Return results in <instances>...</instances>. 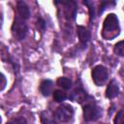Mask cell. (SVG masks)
Returning <instances> with one entry per match:
<instances>
[{
	"mask_svg": "<svg viewBox=\"0 0 124 124\" xmlns=\"http://www.w3.org/2000/svg\"><path fill=\"white\" fill-rule=\"evenodd\" d=\"M84 4L87 5L89 7V14H90V19H94V7H93V3L92 2H89V1H84Z\"/></svg>",
	"mask_w": 124,
	"mask_h": 124,
	"instance_id": "obj_18",
	"label": "cell"
},
{
	"mask_svg": "<svg viewBox=\"0 0 124 124\" xmlns=\"http://www.w3.org/2000/svg\"><path fill=\"white\" fill-rule=\"evenodd\" d=\"M57 84L60 87H62L63 89L68 90V89H70L72 87V80L70 78H66V77H61V78H59L57 79Z\"/></svg>",
	"mask_w": 124,
	"mask_h": 124,
	"instance_id": "obj_12",
	"label": "cell"
},
{
	"mask_svg": "<svg viewBox=\"0 0 124 124\" xmlns=\"http://www.w3.org/2000/svg\"><path fill=\"white\" fill-rule=\"evenodd\" d=\"M114 52L119 56H123V41L118 42L114 46Z\"/></svg>",
	"mask_w": 124,
	"mask_h": 124,
	"instance_id": "obj_16",
	"label": "cell"
},
{
	"mask_svg": "<svg viewBox=\"0 0 124 124\" xmlns=\"http://www.w3.org/2000/svg\"><path fill=\"white\" fill-rule=\"evenodd\" d=\"M91 76H92V78H93V81L95 82V84L98 86H102L108 80V72L106 67H104L102 65H98L92 69Z\"/></svg>",
	"mask_w": 124,
	"mask_h": 124,
	"instance_id": "obj_3",
	"label": "cell"
},
{
	"mask_svg": "<svg viewBox=\"0 0 124 124\" xmlns=\"http://www.w3.org/2000/svg\"><path fill=\"white\" fill-rule=\"evenodd\" d=\"M101 108L93 102L90 101L83 107V118L85 121H95L101 116Z\"/></svg>",
	"mask_w": 124,
	"mask_h": 124,
	"instance_id": "obj_2",
	"label": "cell"
},
{
	"mask_svg": "<svg viewBox=\"0 0 124 124\" xmlns=\"http://www.w3.org/2000/svg\"><path fill=\"white\" fill-rule=\"evenodd\" d=\"M109 5H115V2H114V1H103V2H101L100 6H99L98 15H101Z\"/></svg>",
	"mask_w": 124,
	"mask_h": 124,
	"instance_id": "obj_15",
	"label": "cell"
},
{
	"mask_svg": "<svg viewBox=\"0 0 124 124\" xmlns=\"http://www.w3.org/2000/svg\"><path fill=\"white\" fill-rule=\"evenodd\" d=\"M28 32V26L24 19L16 16L12 25V33L13 36L17 40H23Z\"/></svg>",
	"mask_w": 124,
	"mask_h": 124,
	"instance_id": "obj_1",
	"label": "cell"
},
{
	"mask_svg": "<svg viewBox=\"0 0 124 124\" xmlns=\"http://www.w3.org/2000/svg\"><path fill=\"white\" fill-rule=\"evenodd\" d=\"M7 124H12V123H11V122H9V123H7Z\"/></svg>",
	"mask_w": 124,
	"mask_h": 124,
	"instance_id": "obj_23",
	"label": "cell"
},
{
	"mask_svg": "<svg viewBox=\"0 0 124 124\" xmlns=\"http://www.w3.org/2000/svg\"><path fill=\"white\" fill-rule=\"evenodd\" d=\"M52 87H53V82L49 79H44L42 82H41V85H40V91L41 93L47 97L50 95L51 91H52Z\"/></svg>",
	"mask_w": 124,
	"mask_h": 124,
	"instance_id": "obj_10",
	"label": "cell"
},
{
	"mask_svg": "<svg viewBox=\"0 0 124 124\" xmlns=\"http://www.w3.org/2000/svg\"><path fill=\"white\" fill-rule=\"evenodd\" d=\"M71 99L72 100H75L77 102H79L81 103L82 101H86V93L83 91V89L80 87V88H76V90L73 92L72 96H71Z\"/></svg>",
	"mask_w": 124,
	"mask_h": 124,
	"instance_id": "obj_11",
	"label": "cell"
},
{
	"mask_svg": "<svg viewBox=\"0 0 124 124\" xmlns=\"http://www.w3.org/2000/svg\"><path fill=\"white\" fill-rule=\"evenodd\" d=\"M74 115V108L68 104H63L57 108L54 116L60 122H68Z\"/></svg>",
	"mask_w": 124,
	"mask_h": 124,
	"instance_id": "obj_4",
	"label": "cell"
},
{
	"mask_svg": "<svg viewBox=\"0 0 124 124\" xmlns=\"http://www.w3.org/2000/svg\"><path fill=\"white\" fill-rule=\"evenodd\" d=\"M118 93H119V87L117 82L114 79L110 80L106 90V97L108 99H113L118 95Z\"/></svg>",
	"mask_w": 124,
	"mask_h": 124,
	"instance_id": "obj_9",
	"label": "cell"
},
{
	"mask_svg": "<svg viewBox=\"0 0 124 124\" xmlns=\"http://www.w3.org/2000/svg\"><path fill=\"white\" fill-rule=\"evenodd\" d=\"M1 121H2V119H1V116H0V124H1Z\"/></svg>",
	"mask_w": 124,
	"mask_h": 124,
	"instance_id": "obj_22",
	"label": "cell"
},
{
	"mask_svg": "<svg viewBox=\"0 0 124 124\" xmlns=\"http://www.w3.org/2000/svg\"><path fill=\"white\" fill-rule=\"evenodd\" d=\"M41 120H42V123L43 124H55L53 119L48 115V113L46 111H44L42 112L41 114Z\"/></svg>",
	"mask_w": 124,
	"mask_h": 124,
	"instance_id": "obj_14",
	"label": "cell"
},
{
	"mask_svg": "<svg viewBox=\"0 0 124 124\" xmlns=\"http://www.w3.org/2000/svg\"><path fill=\"white\" fill-rule=\"evenodd\" d=\"M67 98V95L65 92L61 91V90H54L53 92V99L55 102L57 103H60V102H63L65 101Z\"/></svg>",
	"mask_w": 124,
	"mask_h": 124,
	"instance_id": "obj_13",
	"label": "cell"
},
{
	"mask_svg": "<svg viewBox=\"0 0 124 124\" xmlns=\"http://www.w3.org/2000/svg\"><path fill=\"white\" fill-rule=\"evenodd\" d=\"M12 124H26V120L23 117H16L11 120Z\"/></svg>",
	"mask_w": 124,
	"mask_h": 124,
	"instance_id": "obj_21",
	"label": "cell"
},
{
	"mask_svg": "<svg viewBox=\"0 0 124 124\" xmlns=\"http://www.w3.org/2000/svg\"><path fill=\"white\" fill-rule=\"evenodd\" d=\"M16 16L26 20L30 16V10L27 4L23 1H18L16 4Z\"/></svg>",
	"mask_w": 124,
	"mask_h": 124,
	"instance_id": "obj_6",
	"label": "cell"
},
{
	"mask_svg": "<svg viewBox=\"0 0 124 124\" xmlns=\"http://www.w3.org/2000/svg\"><path fill=\"white\" fill-rule=\"evenodd\" d=\"M61 4L65 5V16L67 19H75L77 15V7L76 2L68 1V2H60Z\"/></svg>",
	"mask_w": 124,
	"mask_h": 124,
	"instance_id": "obj_7",
	"label": "cell"
},
{
	"mask_svg": "<svg viewBox=\"0 0 124 124\" xmlns=\"http://www.w3.org/2000/svg\"><path fill=\"white\" fill-rule=\"evenodd\" d=\"M37 26H38V28L40 30L45 31V29H46V21L42 17H39L38 20H37Z\"/></svg>",
	"mask_w": 124,
	"mask_h": 124,
	"instance_id": "obj_20",
	"label": "cell"
},
{
	"mask_svg": "<svg viewBox=\"0 0 124 124\" xmlns=\"http://www.w3.org/2000/svg\"><path fill=\"white\" fill-rule=\"evenodd\" d=\"M114 124H124L123 121V110H119L114 118Z\"/></svg>",
	"mask_w": 124,
	"mask_h": 124,
	"instance_id": "obj_17",
	"label": "cell"
},
{
	"mask_svg": "<svg viewBox=\"0 0 124 124\" xmlns=\"http://www.w3.org/2000/svg\"><path fill=\"white\" fill-rule=\"evenodd\" d=\"M77 34H78V39H79L80 44H81L83 46H85L86 44L88 43V41L90 40V37H91L90 32H89L84 26L78 25V26L77 27Z\"/></svg>",
	"mask_w": 124,
	"mask_h": 124,
	"instance_id": "obj_8",
	"label": "cell"
},
{
	"mask_svg": "<svg viewBox=\"0 0 124 124\" xmlns=\"http://www.w3.org/2000/svg\"><path fill=\"white\" fill-rule=\"evenodd\" d=\"M119 33V21L118 17L114 14H109L104 20V33H111L115 31Z\"/></svg>",
	"mask_w": 124,
	"mask_h": 124,
	"instance_id": "obj_5",
	"label": "cell"
},
{
	"mask_svg": "<svg viewBox=\"0 0 124 124\" xmlns=\"http://www.w3.org/2000/svg\"><path fill=\"white\" fill-rule=\"evenodd\" d=\"M6 85H7V78L2 73H0V91L5 89Z\"/></svg>",
	"mask_w": 124,
	"mask_h": 124,
	"instance_id": "obj_19",
	"label": "cell"
}]
</instances>
